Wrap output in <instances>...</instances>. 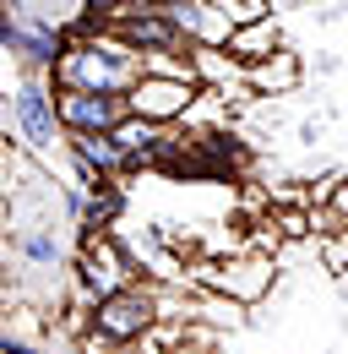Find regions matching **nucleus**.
<instances>
[{
	"label": "nucleus",
	"mask_w": 348,
	"mask_h": 354,
	"mask_svg": "<svg viewBox=\"0 0 348 354\" xmlns=\"http://www.w3.org/2000/svg\"><path fill=\"white\" fill-rule=\"evenodd\" d=\"M147 77V60L130 44H120L109 28L93 33H71V44L55 66V93H109V98H130V88Z\"/></svg>",
	"instance_id": "obj_1"
},
{
	"label": "nucleus",
	"mask_w": 348,
	"mask_h": 354,
	"mask_svg": "<svg viewBox=\"0 0 348 354\" xmlns=\"http://www.w3.org/2000/svg\"><path fill=\"white\" fill-rule=\"evenodd\" d=\"M158 322H164V289H158V283H130L115 300L93 306V338L130 349V344H142Z\"/></svg>",
	"instance_id": "obj_2"
},
{
	"label": "nucleus",
	"mask_w": 348,
	"mask_h": 354,
	"mask_svg": "<svg viewBox=\"0 0 348 354\" xmlns=\"http://www.w3.org/2000/svg\"><path fill=\"white\" fill-rule=\"evenodd\" d=\"M136 272H142V267H136V257L120 245V234H82L77 283H82V295L93 306H104V300H115L120 289H130Z\"/></svg>",
	"instance_id": "obj_3"
},
{
	"label": "nucleus",
	"mask_w": 348,
	"mask_h": 354,
	"mask_svg": "<svg viewBox=\"0 0 348 354\" xmlns=\"http://www.w3.org/2000/svg\"><path fill=\"white\" fill-rule=\"evenodd\" d=\"M11 126H17V136H22L39 158H55V147L66 142V126H60V93L49 88L44 77H22L17 93H11Z\"/></svg>",
	"instance_id": "obj_4"
},
{
	"label": "nucleus",
	"mask_w": 348,
	"mask_h": 354,
	"mask_svg": "<svg viewBox=\"0 0 348 354\" xmlns=\"http://www.w3.org/2000/svg\"><path fill=\"white\" fill-rule=\"evenodd\" d=\"M196 289H207L229 306H256L272 289V257L261 251H229L223 262H202L196 267Z\"/></svg>",
	"instance_id": "obj_5"
},
{
	"label": "nucleus",
	"mask_w": 348,
	"mask_h": 354,
	"mask_svg": "<svg viewBox=\"0 0 348 354\" xmlns=\"http://www.w3.org/2000/svg\"><path fill=\"white\" fill-rule=\"evenodd\" d=\"M196 104H202V88H191V82H164V77H142V82L130 88V98H126V109L136 120L164 126V131H169L174 120H185Z\"/></svg>",
	"instance_id": "obj_6"
},
{
	"label": "nucleus",
	"mask_w": 348,
	"mask_h": 354,
	"mask_svg": "<svg viewBox=\"0 0 348 354\" xmlns=\"http://www.w3.org/2000/svg\"><path fill=\"white\" fill-rule=\"evenodd\" d=\"M126 98L109 93H60V126L66 136H115L126 126Z\"/></svg>",
	"instance_id": "obj_7"
},
{
	"label": "nucleus",
	"mask_w": 348,
	"mask_h": 354,
	"mask_svg": "<svg viewBox=\"0 0 348 354\" xmlns=\"http://www.w3.org/2000/svg\"><path fill=\"white\" fill-rule=\"evenodd\" d=\"M109 33H115L120 44H130L142 60H147V55H169V49H191L185 39H180L174 17L169 11H153V6H142V11H130V17H120V22H109Z\"/></svg>",
	"instance_id": "obj_8"
},
{
	"label": "nucleus",
	"mask_w": 348,
	"mask_h": 354,
	"mask_svg": "<svg viewBox=\"0 0 348 354\" xmlns=\"http://www.w3.org/2000/svg\"><path fill=\"white\" fill-rule=\"evenodd\" d=\"M304 82V66L294 49H283V55H272L267 66H251L245 71V88L256 93V98H283V93H294Z\"/></svg>",
	"instance_id": "obj_9"
},
{
	"label": "nucleus",
	"mask_w": 348,
	"mask_h": 354,
	"mask_svg": "<svg viewBox=\"0 0 348 354\" xmlns=\"http://www.w3.org/2000/svg\"><path fill=\"white\" fill-rule=\"evenodd\" d=\"M229 55H234L245 71H251V66H267L272 55H283V28H278V17H261L251 28H240L234 44H229Z\"/></svg>",
	"instance_id": "obj_10"
},
{
	"label": "nucleus",
	"mask_w": 348,
	"mask_h": 354,
	"mask_svg": "<svg viewBox=\"0 0 348 354\" xmlns=\"http://www.w3.org/2000/svg\"><path fill=\"white\" fill-rule=\"evenodd\" d=\"M191 60H196L202 93H218V98H229V88H240V82H245V66H240L229 49H191Z\"/></svg>",
	"instance_id": "obj_11"
},
{
	"label": "nucleus",
	"mask_w": 348,
	"mask_h": 354,
	"mask_svg": "<svg viewBox=\"0 0 348 354\" xmlns=\"http://www.w3.org/2000/svg\"><path fill=\"white\" fill-rule=\"evenodd\" d=\"M17 251H22V262H33V267H55L60 262V234L49 223H33V229H22Z\"/></svg>",
	"instance_id": "obj_12"
},
{
	"label": "nucleus",
	"mask_w": 348,
	"mask_h": 354,
	"mask_svg": "<svg viewBox=\"0 0 348 354\" xmlns=\"http://www.w3.org/2000/svg\"><path fill=\"white\" fill-rule=\"evenodd\" d=\"M327 213L348 229V175H332V196H327Z\"/></svg>",
	"instance_id": "obj_13"
},
{
	"label": "nucleus",
	"mask_w": 348,
	"mask_h": 354,
	"mask_svg": "<svg viewBox=\"0 0 348 354\" xmlns=\"http://www.w3.org/2000/svg\"><path fill=\"white\" fill-rule=\"evenodd\" d=\"M82 354H126V349H120V344H104V338H93V333H87V338H82Z\"/></svg>",
	"instance_id": "obj_14"
},
{
	"label": "nucleus",
	"mask_w": 348,
	"mask_h": 354,
	"mask_svg": "<svg viewBox=\"0 0 348 354\" xmlns=\"http://www.w3.org/2000/svg\"><path fill=\"white\" fill-rule=\"evenodd\" d=\"M267 6H272V17H278V11H283V6H300V0H267Z\"/></svg>",
	"instance_id": "obj_15"
}]
</instances>
